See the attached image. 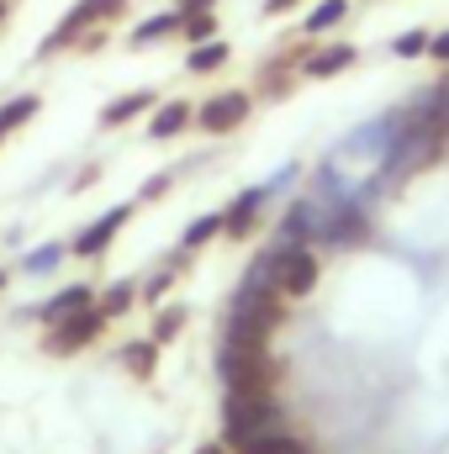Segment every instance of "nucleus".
<instances>
[{
	"mask_svg": "<svg viewBox=\"0 0 449 454\" xmlns=\"http://www.w3.org/2000/svg\"><path fill=\"white\" fill-rule=\"evenodd\" d=\"M164 191H169V175H154V180L143 185V196H148V201H154V196H164Z\"/></svg>",
	"mask_w": 449,
	"mask_h": 454,
	"instance_id": "nucleus-29",
	"label": "nucleus"
},
{
	"mask_svg": "<svg viewBox=\"0 0 449 454\" xmlns=\"http://www.w3.org/2000/svg\"><path fill=\"white\" fill-rule=\"evenodd\" d=\"M291 5H296V0H264V11H270V16H286Z\"/></svg>",
	"mask_w": 449,
	"mask_h": 454,
	"instance_id": "nucleus-30",
	"label": "nucleus"
},
{
	"mask_svg": "<svg viewBox=\"0 0 449 454\" xmlns=\"http://www.w3.org/2000/svg\"><path fill=\"white\" fill-rule=\"evenodd\" d=\"M5 280H11V275H5V270H0V291H5Z\"/></svg>",
	"mask_w": 449,
	"mask_h": 454,
	"instance_id": "nucleus-32",
	"label": "nucleus"
},
{
	"mask_svg": "<svg viewBox=\"0 0 449 454\" xmlns=\"http://www.w3.org/2000/svg\"><path fill=\"white\" fill-rule=\"evenodd\" d=\"M122 364H127L138 380H154V370H159V343H154V339L122 343Z\"/></svg>",
	"mask_w": 449,
	"mask_h": 454,
	"instance_id": "nucleus-15",
	"label": "nucleus"
},
{
	"mask_svg": "<svg viewBox=\"0 0 449 454\" xmlns=\"http://www.w3.org/2000/svg\"><path fill=\"white\" fill-rule=\"evenodd\" d=\"M429 59L449 64V32H434V37H429Z\"/></svg>",
	"mask_w": 449,
	"mask_h": 454,
	"instance_id": "nucleus-26",
	"label": "nucleus"
},
{
	"mask_svg": "<svg viewBox=\"0 0 449 454\" xmlns=\"http://www.w3.org/2000/svg\"><path fill=\"white\" fill-rule=\"evenodd\" d=\"M180 16H196V11H217V0H175Z\"/></svg>",
	"mask_w": 449,
	"mask_h": 454,
	"instance_id": "nucleus-27",
	"label": "nucleus"
},
{
	"mask_svg": "<svg viewBox=\"0 0 449 454\" xmlns=\"http://www.w3.org/2000/svg\"><path fill=\"white\" fill-rule=\"evenodd\" d=\"M59 259H64V248H59V243H43V248H32V254L21 259V270H27V275H48Z\"/></svg>",
	"mask_w": 449,
	"mask_h": 454,
	"instance_id": "nucleus-24",
	"label": "nucleus"
},
{
	"mask_svg": "<svg viewBox=\"0 0 449 454\" xmlns=\"http://www.w3.org/2000/svg\"><path fill=\"white\" fill-rule=\"evenodd\" d=\"M418 101H423L429 112L439 116V127H445V132H449V74H445V80H439V85H434V90H429V96H418Z\"/></svg>",
	"mask_w": 449,
	"mask_h": 454,
	"instance_id": "nucleus-25",
	"label": "nucleus"
},
{
	"mask_svg": "<svg viewBox=\"0 0 449 454\" xmlns=\"http://www.w3.org/2000/svg\"><path fill=\"white\" fill-rule=\"evenodd\" d=\"M127 223H132V201H127V207H106L96 223L80 227V238H75V259H101Z\"/></svg>",
	"mask_w": 449,
	"mask_h": 454,
	"instance_id": "nucleus-6",
	"label": "nucleus"
},
{
	"mask_svg": "<svg viewBox=\"0 0 449 454\" xmlns=\"http://www.w3.org/2000/svg\"><path fill=\"white\" fill-rule=\"evenodd\" d=\"M180 37H185V43H212V37H217V11L185 16V21H180Z\"/></svg>",
	"mask_w": 449,
	"mask_h": 454,
	"instance_id": "nucleus-21",
	"label": "nucleus"
},
{
	"mask_svg": "<svg viewBox=\"0 0 449 454\" xmlns=\"http://www.w3.org/2000/svg\"><path fill=\"white\" fill-rule=\"evenodd\" d=\"M191 121H196V112H191L185 101H159V106L148 112V137H159V143H164V137L185 132Z\"/></svg>",
	"mask_w": 449,
	"mask_h": 454,
	"instance_id": "nucleus-11",
	"label": "nucleus"
},
{
	"mask_svg": "<svg viewBox=\"0 0 449 454\" xmlns=\"http://www.w3.org/2000/svg\"><path fill=\"white\" fill-rule=\"evenodd\" d=\"M159 101H154V90H132V96H116V101H106L101 106V127H127L132 116L154 112Z\"/></svg>",
	"mask_w": 449,
	"mask_h": 454,
	"instance_id": "nucleus-13",
	"label": "nucleus"
},
{
	"mask_svg": "<svg viewBox=\"0 0 449 454\" xmlns=\"http://www.w3.org/2000/svg\"><path fill=\"white\" fill-rule=\"evenodd\" d=\"M232 454H312V444H307V434H296V428H270V434L248 439L243 450H232Z\"/></svg>",
	"mask_w": 449,
	"mask_h": 454,
	"instance_id": "nucleus-10",
	"label": "nucleus"
},
{
	"mask_svg": "<svg viewBox=\"0 0 449 454\" xmlns=\"http://www.w3.org/2000/svg\"><path fill=\"white\" fill-rule=\"evenodd\" d=\"M264 201H270V185H254V191H243L232 207H227V232L223 238H232V243H243L248 232H254V223H259V212H264Z\"/></svg>",
	"mask_w": 449,
	"mask_h": 454,
	"instance_id": "nucleus-8",
	"label": "nucleus"
},
{
	"mask_svg": "<svg viewBox=\"0 0 449 454\" xmlns=\"http://www.w3.org/2000/svg\"><path fill=\"white\" fill-rule=\"evenodd\" d=\"M96 11H101V21H112V16L127 11V0H96Z\"/></svg>",
	"mask_w": 449,
	"mask_h": 454,
	"instance_id": "nucleus-28",
	"label": "nucleus"
},
{
	"mask_svg": "<svg viewBox=\"0 0 449 454\" xmlns=\"http://www.w3.org/2000/svg\"><path fill=\"white\" fill-rule=\"evenodd\" d=\"M286 428V407L275 402V391H227L223 396V444L243 450L248 439Z\"/></svg>",
	"mask_w": 449,
	"mask_h": 454,
	"instance_id": "nucleus-1",
	"label": "nucleus"
},
{
	"mask_svg": "<svg viewBox=\"0 0 449 454\" xmlns=\"http://www.w3.org/2000/svg\"><path fill=\"white\" fill-rule=\"evenodd\" d=\"M248 112H254V96L248 90H217V96H207L196 106V127L212 132V137H227V132H238L248 121Z\"/></svg>",
	"mask_w": 449,
	"mask_h": 454,
	"instance_id": "nucleus-4",
	"label": "nucleus"
},
{
	"mask_svg": "<svg viewBox=\"0 0 449 454\" xmlns=\"http://www.w3.org/2000/svg\"><path fill=\"white\" fill-rule=\"evenodd\" d=\"M101 333H106V312H101V307H91V312H75V317H64V323H53V328H48L43 354H53V359H69V354L91 348Z\"/></svg>",
	"mask_w": 449,
	"mask_h": 454,
	"instance_id": "nucleus-3",
	"label": "nucleus"
},
{
	"mask_svg": "<svg viewBox=\"0 0 449 454\" xmlns=\"http://www.w3.org/2000/svg\"><path fill=\"white\" fill-rule=\"evenodd\" d=\"M180 11H159V16H148V21H138L132 32H127V43L132 48H154V43H164V37H180Z\"/></svg>",
	"mask_w": 449,
	"mask_h": 454,
	"instance_id": "nucleus-12",
	"label": "nucleus"
},
{
	"mask_svg": "<svg viewBox=\"0 0 449 454\" xmlns=\"http://www.w3.org/2000/svg\"><path fill=\"white\" fill-rule=\"evenodd\" d=\"M217 375H223L227 391H275V359L270 348H232L217 343Z\"/></svg>",
	"mask_w": 449,
	"mask_h": 454,
	"instance_id": "nucleus-2",
	"label": "nucleus"
},
{
	"mask_svg": "<svg viewBox=\"0 0 449 454\" xmlns=\"http://www.w3.org/2000/svg\"><path fill=\"white\" fill-rule=\"evenodd\" d=\"M196 454H232V450H227V444H201Z\"/></svg>",
	"mask_w": 449,
	"mask_h": 454,
	"instance_id": "nucleus-31",
	"label": "nucleus"
},
{
	"mask_svg": "<svg viewBox=\"0 0 449 454\" xmlns=\"http://www.w3.org/2000/svg\"><path fill=\"white\" fill-rule=\"evenodd\" d=\"M185 264H191V254L180 248V259H169V264H159V270H154V275H148V280L138 286V296H143V301H159V296H164V291H169V286H175V280L185 275Z\"/></svg>",
	"mask_w": 449,
	"mask_h": 454,
	"instance_id": "nucleus-16",
	"label": "nucleus"
},
{
	"mask_svg": "<svg viewBox=\"0 0 449 454\" xmlns=\"http://www.w3.org/2000/svg\"><path fill=\"white\" fill-rule=\"evenodd\" d=\"M223 64H227V43H217V37H212V43H196V48H191V59H185V69H191V74H217Z\"/></svg>",
	"mask_w": 449,
	"mask_h": 454,
	"instance_id": "nucleus-19",
	"label": "nucleus"
},
{
	"mask_svg": "<svg viewBox=\"0 0 449 454\" xmlns=\"http://www.w3.org/2000/svg\"><path fill=\"white\" fill-rule=\"evenodd\" d=\"M96 307V291L91 286H64L59 296H48L43 307H37V317H43V328H53V323H64V317H75V312H91Z\"/></svg>",
	"mask_w": 449,
	"mask_h": 454,
	"instance_id": "nucleus-9",
	"label": "nucleus"
},
{
	"mask_svg": "<svg viewBox=\"0 0 449 454\" xmlns=\"http://www.w3.org/2000/svg\"><path fill=\"white\" fill-rule=\"evenodd\" d=\"M132 301H138V280H112L106 291H96V307L106 312V323H112V317H122Z\"/></svg>",
	"mask_w": 449,
	"mask_h": 454,
	"instance_id": "nucleus-18",
	"label": "nucleus"
},
{
	"mask_svg": "<svg viewBox=\"0 0 449 454\" xmlns=\"http://www.w3.org/2000/svg\"><path fill=\"white\" fill-rule=\"evenodd\" d=\"M101 27V11H96V0H75L69 5V16L43 37V48H37V59H53V53H64V48H75V43H85V32H96Z\"/></svg>",
	"mask_w": 449,
	"mask_h": 454,
	"instance_id": "nucleus-5",
	"label": "nucleus"
},
{
	"mask_svg": "<svg viewBox=\"0 0 449 454\" xmlns=\"http://www.w3.org/2000/svg\"><path fill=\"white\" fill-rule=\"evenodd\" d=\"M429 37H434V32L413 27V32H402V37L391 43V53H397V59H423V53H429Z\"/></svg>",
	"mask_w": 449,
	"mask_h": 454,
	"instance_id": "nucleus-23",
	"label": "nucleus"
},
{
	"mask_svg": "<svg viewBox=\"0 0 449 454\" xmlns=\"http://www.w3.org/2000/svg\"><path fill=\"white\" fill-rule=\"evenodd\" d=\"M359 59V48L354 43H328V48H307V59H302V74L307 80H334L343 74L349 64Z\"/></svg>",
	"mask_w": 449,
	"mask_h": 454,
	"instance_id": "nucleus-7",
	"label": "nucleus"
},
{
	"mask_svg": "<svg viewBox=\"0 0 449 454\" xmlns=\"http://www.w3.org/2000/svg\"><path fill=\"white\" fill-rule=\"evenodd\" d=\"M343 16H349V0H318V5L302 16V37H323V32H334Z\"/></svg>",
	"mask_w": 449,
	"mask_h": 454,
	"instance_id": "nucleus-14",
	"label": "nucleus"
},
{
	"mask_svg": "<svg viewBox=\"0 0 449 454\" xmlns=\"http://www.w3.org/2000/svg\"><path fill=\"white\" fill-rule=\"evenodd\" d=\"M5 5H11V0H0V16H5Z\"/></svg>",
	"mask_w": 449,
	"mask_h": 454,
	"instance_id": "nucleus-33",
	"label": "nucleus"
},
{
	"mask_svg": "<svg viewBox=\"0 0 449 454\" xmlns=\"http://www.w3.org/2000/svg\"><path fill=\"white\" fill-rule=\"evenodd\" d=\"M223 232H227V217H223V212H207V217H196V223L185 227L180 248H185V254H196V248H207V243H212V238H223Z\"/></svg>",
	"mask_w": 449,
	"mask_h": 454,
	"instance_id": "nucleus-17",
	"label": "nucleus"
},
{
	"mask_svg": "<svg viewBox=\"0 0 449 454\" xmlns=\"http://www.w3.org/2000/svg\"><path fill=\"white\" fill-rule=\"evenodd\" d=\"M180 328H185V307H159V317H154V333H148V339L164 348V343L175 339Z\"/></svg>",
	"mask_w": 449,
	"mask_h": 454,
	"instance_id": "nucleus-22",
	"label": "nucleus"
},
{
	"mask_svg": "<svg viewBox=\"0 0 449 454\" xmlns=\"http://www.w3.org/2000/svg\"><path fill=\"white\" fill-rule=\"evenodd\" d=\"M32 116H37V96H16V101H5V106H0V132L27 127Z\"/></svg>",
	"mask_w": 449,
	"mask_h": 454,
	"instance_id": "nucleus-20",
	"label": "nucleus"
}]
</instances>
